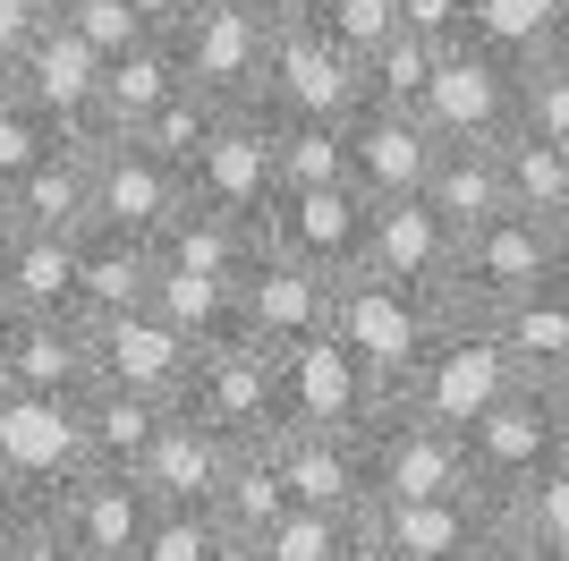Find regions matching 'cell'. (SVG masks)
<instances>
[{
    "instance_id": "33",
    "label": "cell",
    "mask_w": 569,
    "mask_h": 561,
    "mask_svg": "<svg viewBox=\"0 0 569 561\" xmlns=\"http://www.w3.org/2000/svg\"><path fill=\"white\" fill-rule=\"evenodd\" d=\"M501 187H510V213L527 222H561L569 213V145H545V137H501Z\"/></svg>"
},
{
    "instance_id": "54",
    "label": "cell",
    "mask_w": 569,
    "mask_h": 561,
    "mask_svg": "<svg viewBox=\"0 0 569 561\" xmlns=\"http://www.w3.org/2000/svg\"><path fill=\"white\" fill-rule=\"evenodd\" d=\"M552 60H561V69H569V35H561V43H552Z\"/></svg>"
},
{
    "instance_id": "45",
    "label": "cell",
    "mask_w": 569,
    "mask_h": 561,
    "mask_svg": "<svg viewBox=\"0 0 569 561\" xmlns=\"http://www.w3.org/2000/svg\"><path fill=\"white\" fill-rule=\"evenodd\" d=\"M0 561H86V553H77V544H69V528L51 519V502H26V519L9 528Z\"/></svg>"
},
{
    "instance_id": "30",
    "label": "cell",
    "mask_w": 569,
    "mask_h": 561,
    "mask_svg": "<svg viewBox=\"0 0 569 561\" xmlns=\"http://www.w3.org/2000/svg\"><path fill=\"white\" fill-rule=\"evenodd\" d=\"M493 332H501V350L519 357L527 383H552V374L569 366V280H561V273L536 280L527 298H510V306L493 315Z\"/></svg>"
},
{
    "instance_id": "55",
    "label": "cell",
    "mask_w": 569,
    "mask_h": 561,
    "mask_svg": "<svg viewBox=\"0 0 569 561\" xmlns=\"http://www.w3.org/2000/svg\"><path fill=\"white\" fill-rule=\"evenodd\" d=\"M0 222H9V196H0Z\"/></svg>"
},
{
    "instance_id": "19",
    "label": "cell",
    "mask_w": 569,
    "mask_h": 561,
    "mask_svg": "<svg viewBox=\"0 0 569 561\" xmlns=\"http://www.w3.org/2000/svg\"><path fill=\"white\" fill-rule=\"evenodd\" d=\"M349 179L366 187V196H417L433 170V154H442V137L426 128V111H408V102H357L349 119Z\"/></svg>"
},
{
    "instance_id": "25",
    "label": "cell",
    "mask_w": 569,
    "mask_h": 561,
    "mask_svg": "<svg viewBox=\"0 0 569 561\" xmlns=\"http://www.w3.org/2000/svg\"><path fill=\"white\" fill-rule=\"evenodd\" d=\"M0 306L9 315H77V238L0 222Z\"/></svg>"
},
{
    "instance_id": "9",
    "label": "cell",
    "mask_w": 569,
    "mask_h": 561,
    "mask_svg": "<svg viewBox=\"0 0 569 561\" xmlns=\"http://www.w3.org/2000/svg\"><path fill=\"white\" fill-rule=\"evenodd\" d=\"M263 102L289 119H349L366 102V60L349 43H332L307 9H281L272 60H263Z\"/></svg>"
},
{
    "instance_id": "32",
    "label": "cell",
    "mask_w": 569,
    "mask_h": 561,
    "mask_svg": "<svg viewBox=\"0 0 569 561\" xmlns=\"http://www.w3.org/2000/svg\"><path fill=\"white\" fill-rule=\"evenodd\" d=\"M493 537L519 544L527 561H569V460L545 468L536 485L501 493V502H493Z\"/></svg>"
},
{
    "instance_id": "22",
    "label": "cell",
    "mask_w": 569,
    "mask_h": 561,
    "mask_svg": "<svg viewBox=\"0 0 569 561\" xmlns=\"http://www.w3.org/2000/svg\"><path fill=\"white\" fill-rule=\"evenodd\" d=\"M94 383V341L86 315H9L0 306V392H86Z\"/></svg>"
},
{
    "instance_id": "17",
    "label": "cell",
    "mask_w": 569,
    "mask_h": 561,
    "mask_svg": "<svg viewBox=\"0 0 569 561\" xmlns=\"http://www.w3.org/2000/svg\"><path fill=\"white\" fill-rule=\"evenodd\" d=\"M153 511H162V502L144 493L137 468H77L69 485L51 493V519L69 528V544L86 561H137Z\"/></svg>"
},
{
    "instance_id": "38",
    "label": "cell",
    "mask_w": 569,
    "mask_h": 561,
    "mask_svg": "<svg viewBox=\"0 0 569 561\" xmlns=\"http://www.w3.org/2000/svg\"><path fill=\"white\" fill-rule=\"evenodd\" d=\"M213 119H221V102H213V94L170 86L162 102H153V111H144L137 128H128V137H137V145H153L162 163H179V170H188L196 154H204V137H213Z\"/></svg>"
},
{
    "instance_id": "40",
    "label": "cell",
    "mask_w": 569,
    "mask_h": 561,
    "mask_svg": "<svg viewBox=\"0 0 569 561\" xmlns=\"http://www.w3.org/2000/svg\"><path fill=\"white\" fill-rule=\"evenodd\" d=\"M51 18L77 26L102 60L128 51V43H144V35H162V9H153V0H51Z\"/></svg>"
},
{
    "instance_id": "10",
    "label": "cell",
    "mask_w": 569,
    "mask_h": 561,
    "mask_svg": "<svg viewBox=\"0 0 569 561\" xmlns=\"http://www.w3.org/2000/svg\"><path fill=\"white\" fill-rule=\"evenodd\" d=\"M536 280H552V222H527V213H493L485 230L459 238L442 298H451V315H501V306L527 298Z\"/></svg>"
},
{
    "instance_id": "36",
    "label": "cell",
    "mask_w": 569,
    "mask_h": 561,
    "mask_svg": "<svg viewBox=\"0 0 569 561\" xmlns=\"http://www.w3.org/2000/svg\"><path fill=\"white\" fill-rule=\"evenodd\" d=\"M256 544L263 561H366L357 553V511H307V502H289Z\"/></svg>"
},
{
    "instance_id": "3",
    "label": "cell",
    "mask_w": 569,
    "mask_h": 561,
    "mask_svg": "<svg viewBox=\"0 0 569 561\" xmlns=\"http://www.w3.org/2000/svg\"><path fill=\"white\" fill-rule=\"evenodd\" d=\"M510 383H527V374H519V357L501 350L493 315H451L391 400H408V409H426V417H442V425H468L476 409H493Z\"/></svg>"
},
{
    "instance_id": "14",
    "label": "cell",
    "mask_w": 569,
    "mask_h": 561,
    "mask_svg": "<svg viewBox=\"0 0 569 561\" xmlns=\"http://www.w3.org/2000/svg\"><path fill=\"white\" fill-rule=\"evenodd\" d=\"M366 213H375V196H366L357 179L281 187V196L263 205V247L340 280V273H357V256H366Z\"/></svg>"
},
{
    "instance_id": "49",
    "label": "cell",
    "mask_w": 569,
    "mask_h": 561,
    "mask_svg": "<svg viewBox=\"0 0 569 561\" xmlns=\"http://www.w3.org/2000/svg\"><path fill=\"white\" fill-rule=\"evenodd\" d=\"M213 561H263V544H256V537H221Z\"/></svg>"
},
{
    "instance_id": "5",
    "label": "cell",
    "mask_w": 569,
    "mask_h": 561,
    "mask_svg": "<svg viewBox=\"0 0 569 561\" xmlns=\"http://www.w3.org/2000/svg\"><path fill=\"white\" fill-rule=\"evenodd\" d=\"M459 443H468V468H476V485H485V502H501V493L536 485L545 468L569 460V425H561L545 383H510L493 409H476L459 425Z\"/></svg>"
},
{
    "instance_id": "53",
    "label": "cell",
    "mask_w": 569,
    "mask_h": 561,
    "mask_svg": "<svg viewBox=\"0 0 569 561\" xmlns=\"http://www.w3.org/2000/svg\"><path fill=\"white\" fill-rule=\"evenodd\" d=\"M153 9H162V18H179V9H204V0H153Z\"/></svg>"
},
{
    "instance_id": "6",
    "label": "cell",
    "mask_w": 569,
    "mask_h": 561,
    "mask_svg": "<svg viewBox=\"0 0 569 561\" xmlns=\"http://www.w3.org/2000/svg\"><path fill=\"white\" fill-rule=\"evenodd\" d=\"M357 460H366V502L375 493H485L468 468V443H459V425L426 417V409H408V400H382L375 425L357 434Z\"/></svg>"
},
{
    "instance_id": "34",
    "label": "cell",
    "mask_w": 569,
    "mask_h": 561,
    "mask_svg": "<svg viewBox=\"0 0 569 561\" xmlns=\"http://www.w3.org/2000/svg\"><path fill=\"white\" fill-rule=\"evenodd\" d=\"M272 170H281V187L349 179V128H340V119H289V111H272Z\"/></svg>"
},
{
    "instance_id": "47",
    "label": "cell",
    "mask_w": 569,
    "mask_h": 561,
    "mask_svg": "<svg viewBox=\"0 0 569 561\" xmlns=\"http://www.w3.org/2000/svg\"><path fill=\"white\" fill-rule=\"evenodd\" d=\"M34 26H43V0H0V77H9V60L26 51Z\"/></svg>"
},
{
    "instance_id": "51",
    "label": "cell",
    "mask_w": 569,
    "mask_h": 561,
    "mask_svg": "<svg viewBox=\"0 0 569 561\" xmlns=\"http://www.w3.org/2000/svg\"><path fill=\"white\" fill-rule=\"evenodd\" d=\"M545 392H552V409H561V425H569V366H561V374H552Z\"/></svg>"
},
{
    "instance_id": "41",
    "label": "cell",
    "mask_w": 569,
    "mask_h": 561,
    "mask_svg": "<svg viewBox=\"0 0 569 561\" xmlns=\"http://www.w3.org/2000/svg\"><path fill=\"white\" fill-rule=\"evenodd\" d=\"M60 137H77V128H60V119H51L43 102H26V94L9 86V77H0V187H9V179H26V170L43 163V154H51Z\"/></svg>"
},
{
    "instance_id": "7",
    "label": "cell",
    "mask_w": 569,
    "mask_h": 561,
    "mask_svg": "<svg viewBox=\"0 0 569 561\" xmlns=\"http://www.w3.org/2000/svg\"><path fill=\"white\" fill-rule=\"evenodd\" d=\"M493 544V502L485 493H375L357 511V553L366 561H468Z\"/></svg>"
},
{
    "instance_id": "37",
    "label": "cell",
    "mask_w": 569,
    "mask_h": 561,
    "mask_svg": "<svg viewBox=\"0 0 569 561\" xmlns=\"http://www.w3.org/2000/svg\"><path fill=\"white\" fill-rule=\"evenodd\" d=\"M476 43L510 51V60H536L569 35V0H476Z\"/></svg>"
},
{
    "instance_id": "18",
    "label": "cell",
    "mask_w": 569,
    "mask_h": 561,
    "mask_svg": "<svg viewBox=\"0 0 569 561\" xmlns=\"http://www.w3.org/2000/svg\"><path fill=\"white\" fill-rule=\"evenodd\" d=\"M238 332L263 341V350H298L315 332H332V273L263 247V256L238 273Z\"/></svg>"
},
{
    "instance_id": "4",
    "label": "cell",
    "mask_w": 569,
    "mask_h": 561,
    "mask_svg": "<svg viewBox=\"0 0 569 561\" xmlns=\"http://www.w3.org/2000/svg\"><path fill=\"white\" fill-rule=\"evenodd\" d=\"M170 409H188L196 425H213L230 443L281 434V350H263L247 332H221V341L196 350V374H188V392L170 400Z\"/></svg>"
},
{
    "instance_id": "28",
    "label": "cell",
    "mask_w": 569,
    "mask_h": 561,
    "mask_svg": "<svg viewBox=\"0 0 569 561\" xmlns=\"http://www.w3.org/2000/svg\"><path fill=\"white\" fill-rule=\"evenodd\" d=\"M170 86H188V77H179V51H170V26H162V35H144V43L102 60V94H94V128L86 137H128Z\"/></svg>"
},
{
    "instance_id": "26",
    "label": "cell",
    "mask_w": 569,
    "mask_h": 561,
    "mask_svg": "<svg viewBox=\"0 0 569 561\" xmlns=\"http://www.w3.org/2000/svg\"><path fill=\"white\" fill-rule=\"evenodd\" d=\"M0 196H9V222L77 238L86 222H94V137H60L43 163L26 170V179H9Z\"/></svg>"
},
{
    "instance_id": "29",
    "label": "cell",
    "mask_w": 569,
    "mask_h": 561,
    "mask_svg": "<svg viewBox=\"0 0 569 561\" xmlns=\"http://www.w3.org/2000/svg\"><path fill=\"white\" fill-rule=\"evenodd\" d=\"M417 196H426V205L442 213L459 238L485 230L493 213H510V187H501V145H442Z\"/></svg>"
},
{
    "instance_id": "16",
    "label": "cell",
    "mask_w": 569,
    "mask_h": 561,
    "mask_svg": "<svg viewBox=\"0 0 569 561\" xmlns=\"http://www.w3.org/2000/svg\"><path fill=\"white\" fill-rule=\"evenodd\" d=\"M188 170L162 163L153 145L137 137H94V222L111 230H137V238H162L179 213H188Z\"/></svg>"
},
{
    "instance_id": "35",
    "label": "cell",
    "mask_w": 569,
    "mask_h": 561,
    "mask_svg": "<svg viewBox=\"0 0 569 561\" xmlns=\"http://www.w3.org/2000/svg\"><path fill=\"white\" fill-rule=\"evenodd\" d=\"M281 511H289L281 468H272V451H263V443H247V451L230 460V476H221V493H213V519L230 528V537H263Z\"/></svg>"
},
{
    "instance_id": "8",
    "label": "cell",
    "mask_w": 569,
    "mask_h": 561,
    "mask_svg": "<svg viewBox=\"0 0 569 561\" xmlns=\"http://www.w3.org/2000/svg\"><path fill=\"white\" fill-rule=\"evenodd\" d=\"M417 111H426V128L442 145H501L510 119H519V60L476 43V35H459V43H442Z\"/></svg>"
},
{
    "instance_id": "15",
    "label": "cell",
    "mask_w": 569,
    "mask_h": 561,
    "mask_svg": "<svg viewBox=\"0 0 569 561\" xmlns=\"http://www.w3.org/2000/svg\"><path fill=\"white\" fill-rule=\"evenodd\" d=\"M86 341H94V383L144 392V400H162V409L188 392L196 350H204V341H188L153 298L128 306V315H86Z\"/></svg>"
},
{
    "instance_id": "12",
    "label": "cell",
    "mask_w": 569,
    "mask_h": 561,
    "mask_svg": "<svg viewBox=\"0 0 569 561\" xmlns=\"http://www.w3.org/2000/svg\"><path fill=\"white\" fill-rule=\"evenodd\" d=\"M86 460V417L69 392H0V485L26 502H51Z\"/></svg>"
},
{
    "instance_id": "44",
    "label": "cell",
    "mask_w": 569,
    "mask_h": 561,
    "mask_svg": "<svg viewBox=\"0 0 569 561\" xmlns=\"http://www.w3.org/2000/svg\"><path fill=\"white\" fill-rule=\"evenodd\" d=\"M289 9H307V18L323 26L332 43H349V51H357V60H366V51H375L382 35L400 26V0H289Z\"/></svg>"
},
{
    "instance_id": "20",
    "label": "cell",
    "mask_w": 569,
    "mask_h": 561,
    "mask_svg": "<svg viewBox=\"0 0 569 561\" xmlns=\"http://www.w3.org/2000/svg\"><path fill=\"white\" fill-rule=\"evenodd\" d=\"M9 86H18L26 102H43L60 128H77V137H86V128H94V94H102V51L86 43L77 26H60V18L43 9V26H34V35H26V51L9 60Z\"/></svg>"
},
{
    "instance_id": "1",
    "label": "cell",
    "mask_w": 569,
    "mask_h": 561,
    "mask_svg": "<svg viewBox=\"0 0 569 561\" xmlns=\"http://www.w3.org/2000/svg\"><path fill=\"white\" fill-rule=\"evenodd\" d=\"M442 324H451L442 289H408V280H382V273H340L332 280V332L375 366L382 392H400L408 366L426 357V341Z\"/></svg>"
},
{
    "instance_id": "48",
    "label": "cell",
    "mask_w": 569,
    "mask_h": 561,
    "mask_svg": "<svg viewBox=\"0 0 569 561\" xmlns=\"http://www.w3.org/2000/svg\"><path fill=\"white\" fill-rule=\"evenodd\" d=\"M18 519H26V493H18V485H0V544H9V528H18Z\"/></svg>"
},
{
    "instance_id": "50",
    "label": "cell",
    "mask_w": 569,
    "mask_h": 561,
    "mask_svg": "<svg viewBox=\"0 0 569 561\" xmlns=\"http://www.w3.org/2000/svg\"><path fill=\"white\" fill-rule=\"evenodd\" d=\"M552 273L569 280V213H561V222H552Z\"/></svg>"
},
{
    "instance_id": "21",
    "label": "cell",
    "mask_w": 569,
    "mask_h": 561,
    "mask_svg": "<svg viewBox=\"0 0 569 561\" xmlns=\"http://www.w3.org/2000/svg\"><path fill=\"white\" fill-rule=\"evenodd\" d=\"M451 256H459V230L426 205V196H375L357 273L408 280V289H442V280H451Z\"/></svg>"
},
{
    "instance_id": "52",
    "label": "cell",
    "mask_w": 569,
    "mask_h": 561,
    "mask_svg": "<svg viewBox=\"0 0 569 561\" xmlns=\"http://www.w3.org/2000/svg\"><path fill=\"white\" fill-rule=\"evenodd\" d=\"M468 561H527V553H519V544H501V537H493L485 553H468Z\"/></svg>"
},
{
    "instance_id": "24",
    "label": "cell",
    "mask_w": 569,
    "mask_h": 561,
    "mask_svg": "<svg viewBox=\"0 0 569 561\" xmlns=\"http://www.w3.org/2000/svg\"><path fill=\"white\" fill-rule=\"evenodd\" d=\"M238 451H247V443H230V434H213V425H196L188 409H170L162 434L144 443L137 476H144L153 502H204V511H213V493H221V476H230Z\"/></svg>"
},
{
    "instance_id": "43",
    "label": "cell",
    "mask_w": 569,
    "mask_h": 561,
    "mask_svg": "<svg viewBox=\"0 0 569 561\" xmlns=\"http://www.w3.org/2000/svg\"><path fill=\"white\" fill-rule=\"evenodd\" d=\"M221 537H230V528H221L204 502H162L153 528H144V544H137V561H213Z\"/></svg>"
},
{
    "instance_id": "2",
    "label": "cell",
    "mask_w": 569,
    "mask_h": 561,
    "mask_svg": "<svg viewBox=\"0 0 569 561\" xmlns=\"http://www.w3.org/2000/svg\"><path fill=\"white\" fill-rule=\"evenodd\" d=\"M289 0H204V9H179L170 26V51H179V77L213 102H263V60H272V26H281Z\"/></svg>"
},
{
    "instance_id": "39",
    "label": "cell",
    "mask_w": 569,
    "mask_h": 561,
    "mask_svg": "<svg viewBox=\"0 0 569 561\" xmlns=\"http://www.w3.org/2000/svg\"><path fill=\"white\" fill-rule=\"evenodd\" d=\"M433 60H442V43H426V35H408V26H391L375 51H366V94L375 102H426V77H433Z\"/></svg>"
},
{
    "instance_id": "31",
    "label": "cell",
    "mask_w": 569,
    "mask_h": 561,
    "mask_svg": "<svg viewBox=\"0 0 569 561\" xmlns=\"http://www.w3.org/2000/svg\"><path fill=\"white\" fill-rule=\"evenodd\" d=\"M77 417H86V460L94 468H137L170 409L144 400V392H119V383H86V392H77Z\"/></svg>"
},
{
    "instance_id": "56",
    "label": "cell",
    "mask_w": 569,
    "mask_h": 561,
    "mask_svg": "<svg viewBox=\"0 0 569 561\" xmlns=\"http://www.w3.org/2000/svg\"><path fill=\"white\" fill-rule=\"evenodd\" d=\"M43 9H51V0H43Z\"/></svg>"
},
{
    "instance_id": "46",
    "label": "cell",
    "mask_w": 569,
    "mask_h": 561,
    "mask_svg": "<svg viewBox=\"0 0 569 561\" xmlns=\"http://www.w3.org/2000/svg\"><path fill=\"white\" fill-rule=\"evenodd\" d=\"M400 26L426 35V43H459L476 26V0H400Z\"/></svg>"
},
{
    "instance_id": "13",
    "label": "cell",
    "mask_w": 569,
    "mask_h": 561,
    "mask_svg": "<svg viewBox=\"0 0 569 561\" xmlns=\"http://www.w3.org/2000/svg\"><path fill=\"white\" fill-rule=\"evenodd\" d=\"M188 187H196V205L238 213V222L263 230V205L281 196V170H272V102H221L204 154L188 163Z\"/></svg>"
},
{
    "instance_id": "11",
    "label": "cell",
    "mask_w": 569,
    "mask_h": 561,
    "mask_svg": "<svg viewBox=\"0 0 569 561\" xmlns=\"http://www.w3.org/2000/svg\"><path fill=\"white\" fill-rule=\"evenodd\" d=\"M375 366L340 341V332H315L298 350H281V425H323V434H366L382 409Z\"/></svg>"
},
{
    "instance_id": "23",
    "label": "cell",
    "mask_w": 569,
    "mask_h": 561,
    "mask_svg": "<svg viewBox=\"0 0 569 561\" xmlns=\"http://www.w3.org/2000/svg\"><path fill=\"white\" fill-rule=\"evenodd\" d=\"M272 468H281L289 502L307 511H366V460H357V434H323V425H281L263 434Z\"/></svg>"
},
{
    "instance_id": "42",
    "label": "cell",
    "mask_w": 569,
    "mask_h": 561,
    "mask_svg": "<svg viewBox=\"0 0 569 561\" xmlns=\"http://www.w3.org/2000/svg\"><path fill=\"white\" fill-rule=\"evenodd\" d=\"M519 137H545V145H569V69L552 51L519 60V119H510Z\"/></svg>"
},
{
    "instance_id": "27",
    "label": "cell",
    "mask_w": 569,
    "mask_h": 561,
    "mask_svg": "<svg viewBox=\"0 0 569 561\" xmlns=\"http://www.w3.org/2000/svg\"><path fill=\"white\" fill-rule=\"evenodd\" d=\"M153 298V238L86 222L77 230V315H128Z\"/></svg>"
}]
</instances>
